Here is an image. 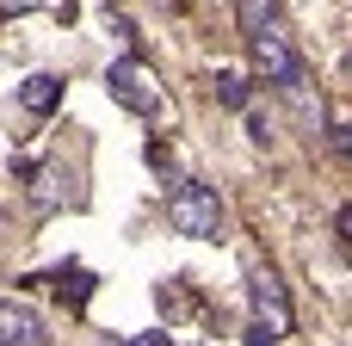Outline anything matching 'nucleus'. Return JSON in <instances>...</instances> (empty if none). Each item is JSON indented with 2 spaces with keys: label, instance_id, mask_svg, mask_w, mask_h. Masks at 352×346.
<instances>
[{
  "label": "nucleus",
  "instance_id": "1",
  "mask_svg": "<svg viewBox=\"0 0 352 346\" xmlns=\"http://www.w3.org/2000/svg\"><path fill=\"white\" fill-rule=\"evenodd\" d=\"M167 223H173L179 235H192V241H210V235L223 229V204H217V186H198V180H186V186L167 198Z\"/></svg>",
  "mask_w": 352,
  "mask_h": 346
},
{
  "label": "nucleus",
  "instance_id": "2",
  "mask_svg": "<svg viewBox=\"0 0 352 346\" xmlns=\"http://www.w3.org/2000/svg\"><path fill=\"white\" fill-rule=\"evenodd\" d=\"M248 50H254V68H260L272 87H291V93H303V62H297L291 37L278 31V19H272L266 31H254V37H248Z\"/></svg>",
  "mask_w": 352,
  "mask_h": 346
},
{
  "label": "nucleus",
  "instance_id": "3",
  "mask_svg": "<svg viewBox=\"0 0 352 346\" xmlns=\"http://www.w3.org/2000/svg\"><path fill=\"white\" fill-rule=\"evenodd\" d=\"M105 93H111L124 111H142V118L161 105V93H155V74H148L136 56H124V62H111V68H105Z\"/></svg>",
  "mask_w": 352,
  "mask_h": 346
},
{
  "label": "nucleus",
  "instance_id": "4",
  "mask_svg": "<svg viewBox=\"0 0 352 346\" xmlns=\"http://www.w3.org/2000/svg\"><path fill=\"white\" fill-rule=\"evenodd\" d=\"M248 297H254V322H266L278 340L291 334V303H285V285L272 266H248Z\"/></svg>",
  "mask_w": 352,
  "mask_h": 346
},
{
  "label": "nucleus",
  "instance_id": "5",
  "mask_svg": "<svg viewBox=\"0 0 352 346\" xmlns=\"http://www.w3.org/2000/svg\"><path fill=\"white\" fill-rule=\"evenodd\" d=\"M19 105L37 111V118H50V111L62 105V80H56V74H25V80H19Z\"/></svg>",
  "mask_w": 352,
  "mask_h": 346
},
{
  "label": "nucleus",
  "instance_id": "6",
  "mask_svg": "<svg viewBox=\"0 0 352 346\" xmlns=\"http://www.w3.org/2000/svg\"><path fill=\"white\" fill-rule=\"evenodd\" d=\"M0 346H37V322H31V316L0 310Z\"/></svg>",
  "mask_w": 352,
  "mask_h": 346
},
{
  "label": "nucleus",
  "instance_id": "7",
  "mask_svg": "<svg viewBox=\"0 0 352 346\" xmlns=\"http://www.w3.org/2000/svg\"><path fill=\"white\" fill-rule=\"evenodd\" d=\"M210 93H217V105H229V111H248V80H241V74H229V68H223V74L210 80Z\"/></svg>",
  "mask_w": 352,
  "mask_h": 346
},
{
  "label": "nucleus",
  "instance_id": "8",
  "mask_svg": "<svg viewBox=\"0 0 352 346\" xmlns=\"http://www.w3.org/2000/svg\"><path fill=\"white\" fill-rule=\"evenodd\" d=\"M56 297H62L68 310H80V303L93 297V279H87V272H62V285H56Z\"/></svg>",
  "mask_w": 352,
  "mask_h": 346
},
{
  "label": "nucleus",
  "instance_id": "9",
  "mask_svg": "<svg viewBox=\"0 0 352 346\" xmlns=\"http://www.w3.org/2000/svg\"><path fill=\"white\" fill-rule=\"evenodd\" d=\"M266 25H272V0H241V37H254Z\"/></svg>",
  "mask_w": 352,
  "mask_h": 346
},
{
  "label": "nucleus",
  "instance_id": "10",
  "mask_svg": "<svg viewBox=\"0 0 352 346\" xmlns=\"http://www.w3.org/2000/svg\"><path fill=\"white\" fill-rule=\"evenodd\" d=\"M148 167H155V173H173V155H167L161 142H148Z\"/></svg>",
  "mask_w": 352,
  "mask_h": 346
},
{
  "label": "nucleus",
  "instance_id": "11",
  "mask_svg": "<svg viewBox=\"0 0 352 346\" xmlns=\"http://www.w3.org/2000/svg\"><path fill=\"white\" fill-rule=\"evenodd\" d=\"M248 346H278V334H272L266 322H254V328H248Z\"/></svg>",
  "mask_w": 352,
  "mask_h": 346
},
{
  "label": "nucleus",
  "instance_id": "12",
  "mask_svg": "<svg viewBox=\"0 0 352 346\" xmlns=\"http://www.w3.org/2000/svg\"><path fill=\"white\" fill-rule=\"evenodd\" d=\"M0 12H37V0H0Z\"/></svg>",
  "mask_w": 352,
  "mask_h": 346
},
{
  "label": "nucleus",
  "instance_id": "13",
  "mask_svg": "<svg viewBox=\"0 0 352 346\" xmlns=\"http://www.w3.org/2000/svg\"><path fill=\"white\" fill-rule=\"evenodd\" d=\"M340 241H346V248H352V204H346V210H340Z\"/></svg>",
  "mask_w": 352,
  "mask_h": 346
},
{
  "label": "nucleus",
  "instance_id": "14",
  "mask_svg": "<svg viewBox=\"0 0 352 346\" xmlns=\"http://www.w3.org/2000/svg\"><path fill=\"white\" fill-rule=\"evenodd\" d=\"M130 346H173V340H167V334H136Z\"/></svg>",
  "mask_w": 352,
  "mask_h": 346
}]
</instances>
